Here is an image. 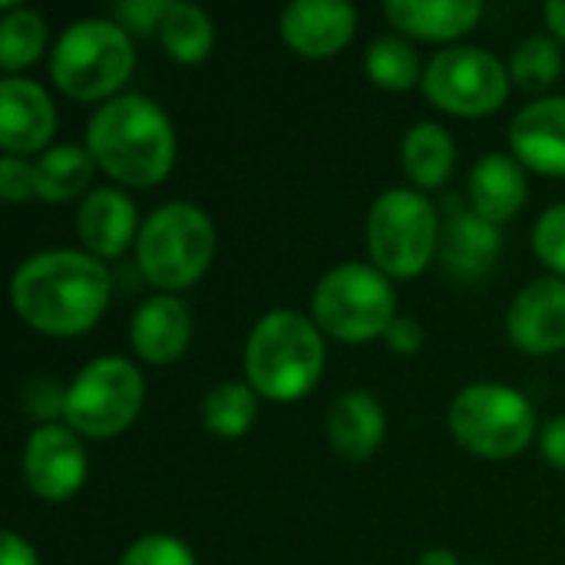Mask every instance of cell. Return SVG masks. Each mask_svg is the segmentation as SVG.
<instances>
[{"mask_svg": "<svg viewBox=\"0 0 565 565\" xmlns=\"http://www.w3.org/2000/svg\"><path fill=\"white\" fill-rule=\"evenodd\" d=\"M113 298L106 262L79 248H46L23 258L10 278L17 318L46 338H79L99 324Z\"/></svg>", "mask_w": 565, "mask_h": 565, "instance_id": "1", "label": "cell"}, {"mask_svg": "<svg viewBox=\"0 0 565 565\" xmlns=\"http://www.w3.org/2000/svg\"><path fill=\"white\" fill-rule=\"evenodd\" d=\"M83 146L116 185L129 189H156L166 182L179 152L169 113L142 93H119L96 106Z\"/></svg>", "mask_w": 565, "mask_h": 565, "instance_id": "2", "label": "cell"}, {"mask_svg": "<svg viewBox=\"0 0 565 565\" xmlns=\"http://www.w3.org/2000/svg\"><path fill=\"white\" fill-rule=\"evenodd\" d=\"M328 348L311 315L275 308L255 321L245 341V381L271 404L308 397L324 374Z\"/></svg>", "mask_w": 565, "mask_h": 565, "instance_id": "3", "label": "cell"}, {"mask_svg": "<svg viewBox=\"0 0 565 565\" xmlns=\"http://www.w3.org/2000/svg\"><path fill=\"white\" fill-rule=\"evenodd\" d=\"M218 232L212 215L185 199L162 202L142 218L136 238V271L159 295H175L205 278L215 262Z\"/></svg>", "mask_w": 565, "mask_h": 565, "instance_id": "4", "label": "cell"}, {"mask_svg": "<svg viewBox=\"0 0 565 565\" xmlns=\"http://www.w3.org/2000/svg\"><path fill=\"white\" fill-rule=\"evenodd\" d=\"M136 70L132 36L113 17L73 20L53 43L50 76L56 89L79 103H109Z\"/></svg>", "mask_w": 565, "mask_h": 565, "instance_id": "5", "label": "cell"}, {"mask_svg": "<svg viewBox=\"0 0 565 565\" xmlns=\"http://www.w3.org/2000/svg\"><path fill=\"white\" fill-rule=\"evenodd\" d=\"M371 265L391 281L424 275L440 245V205L417 189H387L374 199L364 225Z\"/></svg>", "mask_w": 565, "mask_h": 565, "instance_id": "6", "label": "cell"}, {"mask_svg": "<svg viewBox=\"0 0 565 565\" xmlns=\"http://www.w3.org/2000/svg\"><path fill=\"white\" fill-rule=\"evenodd\" d=\"M311 318L321 334L344 344H364L387 334L397 318V295L391 278L374 265L344 262L315 285Z\"/></svg>", "mask_w": 565, "mask_h": 565, "instance_id": "7", "label": "cell"}, {"mask_svg": "<svg viewBox=\"0 0 565 565\" xmlns=\"http://www.w3.org/2000/svg\"><path fill=\"white\" fill-rule=\"evenodd\" d=\"M447 427L467 454L480 460H513L536 437V411L523 391L480 381L450 401Z\"/></svg>", "mask_w": 565, "mask_h": 565, "instance_id": "8", "label": "cell"}, {"mask_svg": "<svg viewBox=\"0 0 565 565\" xmlns=\"http://www.w3.org/2000/svg\"><path fill=\"white\" fill-rule=\"evenodd\" d=\"M146 404V381L139 367L119 354L93 358L66 384L63 424L89 440H113L126 434Z\"/></svg>", "mask_w": 565, "mask_h": 565, "instance_id": "9", "label": "cell"}, {"mask_svg": "<svg viewBox=\"0 0 565 565\" xmlns=\"http://www.w3.org/2000/svg\"><path fill=\"white\" fill-rule=\"evenodd\" d=\"M510 70L503 60L483 46L454 43L427 60L420 89L440 113L460 119L493 116L510 96Z\"/></svg>", "mask_w": 565, "mask_h": 565, "instance_id": "10", "label": "cell"}, {"mask_svg": "<svg viewBox=\"0 0 565 565\" xmlns=\"http://www.w3.org/2000/svg\"><path fill=\"white\" fill-rule=\"evenodd\" d=\"M89 473L86 447L76 430L66 424H43L33 427L23 440L20 454V477L23 487L43 503H66L73 500Z\"/></svg>", "mask_w": 565, "mask_h": 565, "instance_id": "11", "label": "cell"}, {"mask_svg": "<svg viewBox=\"0 0 565 565\" xmlns=\"http://www.w3.org/2000/svg\"><path fill=\"white\" fill-rule=\"evenodd\" d=\"M503 252L500 228L480 218L467 195L450 192L440 202V245L437 262L444 275L457 285H480L493 275Z\"/></svg>", "mask_w": 565, "mask_h": 565, "instance_id": "12", "label": "cell"}, {"mask_svg": "<svg viewBox=\"0 0 565 565\" xmlns=\"http://www.w3.org/2000/svg\"><path fill=\"white\" fill-rule=\"evenodd\" d=\"M507 334L516 351L533 358L565 351V278L546 275L523 285L507 311Z\"/></svg>", "mask_w": 565, "mask_h": 565, "instance_id": "13", "label": "cell"}, {"mask_svg": "<svg viewBox=\"0 0 565 565\" xmlns=\"http://www.w3.org/2000/svg\"><path fill=\"white\" fill-rule=\"evenodd\" d=\"M285 46L305 60L338 56L358 33V10L348 0H295L278 17Z\"/></svg>", "mask_w": 565, "mask_h": 565, "instance_id": "14", "label": "cell"}, {"mask_svg": "<svg viewBox=\"0 0 565 565\" xmlns=\"http://www.w3.org/2000/svg\"><path fill=\"white\" fill-rule=\"evenodd\" d=\"M56 132V106L36 79L7 76L0 83V146L3 156H43Z\"/></svg>", "mask_w": 565, "mask_h": 565, "instance_id": "15", "label": "cell"}, {"mask_svg": "<svg viewBox=\"0 0 565 565\" xmlns=\"http://www.w3.org/2000/svg\"><path fill=\"white\" fill-rule=\"evenodd\" d=\"M139 209L119 185H96L76 209V235L83 252L99 262L122 258L139 238Z\"/></svg>", "mask_w": 565, "mask_h": 565, "instance_id": "16", "label": "cell"}, {"mask_svg": "<svg viewBox=\"0 0 565 565\" xmlns=\"http://www.w3.org/2000/svg\"><path fill=\"white\" fill-rule=\"evenodd\" d=\"M510 152L530 172L565 179V93L540 96L513 116Z\"/></svg>", "mask_w": 565, "mask_h": 565, "instance_id": "17", "label": "cell"}, {"mask_svg": "<svg viewBox=\"0 0 565 565\" xmlns=\"http://www.w3.org/2000/svg\"><path fill=\"white\" fill-rule=\"evenodd\" d=\"M192 344V311L179 295H152L129 318V348L142 364H175Z\"/></svg>", "mask_w": 565, "mask_h": 565, "instance_id": "18", "label": "cell"}, {"mask_svg": "<svg viewBox=\"0 0 565 565\" xmlns=\"http://www.w3.org/2000/svg\"><path fill=\"white\" fill-rule=\"evenodd\" d=\"M526 195H530L526 169L513 152H487L483 159L473 162L467 175L470 209L497 228L523 212Z\"/></svg>", "mask_w": 565, "mask_h": 565, "instance_id": "19", "label": "cell"}, {"mask_svg": "<svg viewBox=\"0 0 565 565\" xmlns=\"http://www.w3.org/2000/svg\"><path fill=\"white\" fill-rule=\"evenodd\" d=\"M387 23L407 36L424 43H450L467 36L483 20L480 0H387Z\"/></svg>", "mask_w": 565, "mask_h": 565, "instance_id": "20", "label": "cell"}, {"mask_svg": "<svg viewBox=\"0 0 565 565\" xmlns=\"http://www.w3.org/2000/svg\"><path fill=\"white\" fill-rule=\"evenodd\" d=\"M328 440L338 457L361 463L371 460L387 437V414L371 391H344L328 411Z\"/></svg>", "mask_w": 565, "mask_h": 565, "instance_id": "21", "label": "cell"}, {"mask_svg": "<svg viewBox=\"0 0 565 565\" xmlns=\"http://www.w3.org/2000/svg\"><path fill=\"white\" fill-rule=\"evenodd\" d=\"M401 166L417 192L444 189L457 166L454 136L440 122H414L401 139Z\"/></svg>", "mask_w": 565, "mask_h": 565, "instance_id": "22", "label": "cell"}, {"mask_svg": "<svg viewBox=\"0 0 565 565\" xmlns=\"http://www.w3.org/2000/svg\"><path fill=\"white\" fill-rule=\"evenodd\" d=\"M96 159L89 156L86 146L76 142H56L43 156L33 159V175H36V199L40 202H83L93 192V175H96Z\"/></svg>", "mask_w": 565, "mask_h": 565, "instance_id": "23", "label": "cell"}, {"mask_svg": "<svg viewBox=\"0 0 565 565\" xmlns=\"http://www.w3.org/2000/svg\"><path fill=\"white\" fill-rule=\"evenodd\" d=\"M159 43L169 53V60H175L182 66H195V63L209 60V53L215 46V23L195 3L169 0L166 17L159 23Z\"/></svg>", "mask_w": 565, "mask_h": 565, "instance_id": "24", "label": "cell"}, {"mask_svg": "<svg viewBox=\"0 0 565 565\" xmlns=\"http://www.w3.org/2000/svg\"><path fill=\"white\" fill-rule=\"evenodd\" d=\"M50 43L46 20L13 0L0 3V70L7 76H17L20 70L33 66Z\"/></svg>", "mask_w": 565, "mask_h": 565, "instance_id": "25", "label": "cell"}, {"mask_svg": "<svg viewBox=\"0 0 565 565\" xmlns=\"http://www.w3.org/2000/svg\"><path fill=\"white\" fill-rule=\"evenodd\" d=\"M258 394L248 381H225L215 384L202 397V427L222 440H238L258 420Z\"/></svg>", "mask_w": 565, "mask_h": 565, "instance_id": "26", "label": "cell"}, {"mask_svg": "<svg viewBox=\"0 0 565 565\" xmlns=\"http://www.w3.org/2000/svg\"><path fill=\"white\" fill-rule=\"evenodd\" d=\"M364 70H367L374 86L391 89V93H407V89L420 86L427 66L420 63V53H417V46L407 36L384 33V36H377L367 46Z\"/></svg>", "mask_w": 565, "mask_h": 565, "instance_id": "27", "label": "cell"}, {"mask_svg": "<svg viewBox=\"0 0 565 565\" xmlns=\"http://www.w3.org/2000/svg\"><path fill=\"white\" fill-rule=\"evenodd\" d=\"M563 43L550 33L523 36L507 63L513 86L523 93H536V96H546V89L563 76Z\"/></svg>", "mask_w": 565, "mask_h": 565, "instance_id": "28", "label": "cell"}, {"mask_svg": "<svg viewBox=\"0 0 565 565\" xmlns=\"http://www.w3.org/2000/svg\"><path fill=\"white\" fill-rule=\"evenodd\" d=\"M119 565H195V553L172 533H146L126 546Z\"/></svg>", "mask_w": 565, "mask_h": 565, "instance_id": "29", "label": "cell"}, {"mask_svg": "<svg viewBox=\"0 0 565 565\" xmlns=\"http://www.w3.org/2000/svg\"><path fill=\"white\" fill-rule=\"evenodd\" d=\"M533 252L556 275L565 278V202L550 205L533 225Z\"/></svg>", "mask_w": 565, "mask_h": 565, "instance_id": "30", "label": "cell"}, {"mask_svg": "<svg viewBox=\"0 0 565 565\" xmlns=\"http://www.w3.org/2000/svg\"><path fill=\"white\" fill-rule=\"evenodd\" d=\"M23 411L43 424H56V417H63L66 411V387L53 377H33L23 384Z\"/></svg>", "mask_w": 565, "mask_h": 565, "instance_id": "31", "label": "cell"}, {"mask_svg": "<svg viewBox=\"0 0 565 565\" xmlns=\"http://www.w3.org/2000/svg\"><path fill=\"white\" fill-rule=\"evenodd\" d=\"M166 7H169V0H122L113 7V20L129 36H149V33H159Z\"/></svg>", "mask_w": 565, "mask_h": 565, "instance_id": "32", "label": "cell"}, {"mask_svg": "<svg viewBox=\"0 0 565 565\" xmlns=\"http://www.w3.org/2000/svg\"><path fill=\"white\" fill-rule=\"evenodd\" d=\"M0 195L7 202L36 199V175H33L30 159H20V156H3L0 159Z\"/></svg>", "mask_w": 565, "mask_h": 565, "instance_id": "33", "label": "cell"}, {"mask_svg": "<svg viewBox=\"0 0 565 565\" xmlns=\"http://www.w3.org/2000/svg\"><path fill=\"white\" fill-rule=\"evenodd\" d=\"M384 341H387V348H391L394 354H404V358H407V354H417V351L424 348V328H420V321H414V318H407V315H397V318L391 321Z\"/></svg>", "mask_w": 565, "mask_h": 565, "instance_id": "34", "label": "cell"}, {"mask_svg": "<svg viewBox=\"0 0 565 565\" xmlns=\"http://www.w3.org/2000/svg\"><path fill=\"white\" fill-rule=\"evenodd\" d=\"M540 454L550 467L565 470V414H556L540 430Z\"/></svg>", "mask_w": 565, "mask_h": 565, "instance_id": "35", "label": "cell"}, {"mask_svg": "<svg viewBox=\"0 0 565 565\" xmlns=\"http://www.w3.org/2000/svg\"><path fill=\"white\" fill-rule=\"evenodd\" d=\"M0 565H40L36 550L13 530L0 536Z\"/></svg>", "mask_w": 565, "mask_h": 565, "instance_id": "36", "label": "cell"}, {"mask_svg": "<svg viewBox=\"0 0 565 565\" xmlns=\"http://www.w3.org/2000/svg\"><path fill=\"white\" fill-rule=\"evenodd\" d=\"M543 20H546L550 36H556L559 43H565V0H550L543 7Z\"/></svg>", "mask_w": 565, "mask_h": 565, "instance_id": "37", "label": "cell"}]
</instances>
